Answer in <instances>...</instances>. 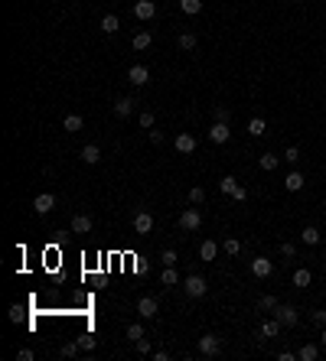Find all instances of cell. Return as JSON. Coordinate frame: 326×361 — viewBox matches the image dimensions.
Here are the masks:
<instances>
[{"label": "cell", "instance_id": "6da1fadb", "mask_svg": "<svg viewBox=\"0 0 326 361\" xmlns=\"http://www.w3.org/2000/svg\"><path fill=\"white\" fill-rule=\"evenodd\" d=\"M274 319H277L280 325H284V329H294V325L300 322V312H297V306H290V303H277Z\"/></svg>", "mask_w": 326, "mask_h": 361}, {"label": "cell", "instance_id": "7a4b0ae2", "mask_svg": "<svg viewBox=\"0 0 326 361\" xmlns=\"http://www.w3.org/2000/svg\"><path fill=\"white\" fill-rule=\"evenodd\" d=\"M183 290H186V296H192V299H202V296H206V280H202V277H196V274H189L186 280H183Z\"/></svg>", "mask_w": 326, "mask_h": 361}, {"label": "cell", "instance_id": "3957f363", "mask_svg": "<svg viewBox=\"0 0 326 361\" xmlns=\"http://www.w3.org/2000/svg\"><path fill=\"white\" fill-rule=\"evenodd\" d=\"M219 351H222V342H219V335H202V339H199V355H202V358H215Z\"/></svg>", "mask_w": 326, "mask_h": 361}, {"label": "cell", "instance_id": "277c9868", "mask_svg": "<svg viewBox=\"0 0 326 361\" xmlns=\"http://www.w3.org/2000/svg\"><path fill=\"white\" fill-rule=\"evenodd\" d=\"M180 228L183 231H196V228H202V212L199 208H186V212L180 215Z\"/></svg>", "mask_w": 326, "mask_h": 361}, {"label": "cell", "instance_id": "5b68a950", "mask_svg": "<svg viewBox=\"0 0 326 361\" xmlns=\"http://www.w3.org/2000/svg\"><path fill=\"white\" fill-rule=\"evenodd\" d=\"M52 208H56V196H52V192H42V196L33 199V212L36 215H49Z\"/></svg>", "mask_w": 326, "mask_h": 361}, {"label": "cell", "instance_id": "8992f818", "mask_svg": "<svg viewBox=\"0 0 326 361\" xmlns=\"http://www.w3.org/2000/svg\"><path fill=\"white\" fill-rule=\"evenodd\" d=\"M127 82L131 85H147V82H150V68H147V65H131L127 68Z\"/></svg>", "mask_w": 326, "mask_h": 361}, {"label": "cell", "instance_id": "52a82bcc", "mask_svg": "<svg viewBox=\"0 0 326 361\" xmlns=\"http://www.w3.org/2000/svg\"><path fill=\"white\" fill-rule=\"evenodd\" d=\"M157 309H160V306H157L154 296H140V299H137V316H144V319H154Z\"/></svg>", "mask_w": 326, "mask_h": 361}, {"label": "cell", "instance_id": "ba28073f", "mask_svg": "<svg viewBox=\"0 0 326 361\" xmlns=\"http://www.w3.org/2000/svg\"><path fill=\"white\" fill-rule=\"evenodd\" d=\"M134 16H137V20H154V16H157V4H154V0H137V4H134Z\"/></svg>", "mask_w": 326, "mask_h": 361}, {"label": "cell", "instance_id": "9c48e42d", "mask_svg": "<svg viewBox=\"0 0 326 361\" xmlns=\"http://www.w3.org/2000/svg\"><path fill=\"white\" fill-rule=\"evenodd\" d=\"M228 137H232L228 124H225V121H215L212 130H209V140H212V143H228Z\"/></svg>", "mask_w": 326, "mask_h": 361}, {"label": "cell", "instance_id": "30bf717a", "mask_svg": "<svg viewBox=\"0 0 326 361\" xmlns=\"http://www.w3.org/2000/svg\"><path fill=\"white\" fill-rule=\"evenodd\" d=\"M134 231L137 234H150L154 231V215L150 212H137L134 215Z\"/></svg>", "mask_w": 326, "mask_h": 361}, {"label": "cell", "instance_id": "8fae6325", "mask_svg": "<svg viewBox=\"0 0 326 361\" xmlns=\"http://www.w3.org/2000/svg\"><path fill=\"white\" fill-rule=\"evenodd\" d=\"M271 270H274V263H271L268 257H254V260H251V274L258 277V280H264V277H271Z\"/></svg>", "mask_w": 326, "mask_h": 361}, {"label": "cell", "instance_id": "7c38bea8", "mask_svg": "<svg viewBox=\"0 0 326 361\" xmlns=\"http://www.w3.org/2000/svg\"><path fill=\"white\" fill-rule=\"evenodd\" d=\"M192 150H196V137H192V134H176V153L189 156Z\"/></svg>", "mask_w": 326, "mask_h": 361}, {"label": "cell", "instance_id": "4fadbf2b", "mask_svg": "<svg viewBox=\"0 0 326 361\" xmlns=\"http://www.w3.org/2000/svg\"><path fill=\"white\" fill-rule=\"evenodd\" d=\"M82 163L98 166V163H101V150L95 147V143H85V147H82Z\"/></svg>", "mask_w": 326, "mask_h": 361}, {"label": "cell", "instance_id": "5bb4252c", "mask_svg": "<svg viewBox=\"0 0 326 361\" xmlns=\"http://www.w3.org/2000/svg\"><path fill=\"white\" fill-rule=\"evenodd\" d=\"M303 182H307V179H303V173L290 170V173H287V179H284V189H287V192H300V189H303Z\"/></svg>", "mask_w": 326, "mask_h": 361}, {"label": "cell", "instance_id": "9a60e30c", "mask_svg": "<svg viewBox=\"0 0 326 361\" xmlns=\"http://www.w3.org/2000/svg\"><path fill=\"white\" fill-rule=\"evenodd\" d=\"M134 98H131V94H124V98H118V101H114V114H118V117H127V114L131 111H134Z\"/></svg>", "mask_w": 326, "mask_h": 361}, {"label": "cell", "instance_id": "2e32d148", "mask_svg": "<svg viewBox=\"0 0 326 361\" xmlns=\"http://www.w3.org/2000/svg\"><path fill=\"white\" fill-rule=\"evenodd\" d=\"M277 332H280V322H277V319H268V322H261L258 335H261V339H274Z\"/></svg>", "mask_w": 326, "mask_h": 361}, {"label": "cell", "instance_id": "e0dca14e", "mask_svg": "<svg viewBox=\"0 0 326 361\" xmlns=\"http://www.w3.org/2000/svg\"><path fill=\"white\" fill-rule=\"evenodd\" d=\"M98 26H101V33H118V30H121V20H118L114 13H104Z\"/></svg>", "mask_w": 326, "mask_h": 361}, {"label": "cell", "instance_id": "ac0fdd59", "mask_svg": "<svg viewBox=\"0 0 326 361\" xmlns=\"http://www.w3.org/2000/svg\"><path fill=\"white\" fill-rule=\"evenodd\" d=\"M72 231L75 234H88V231H92V218H88V215H75L72 218Z\"/></svg>", "mask_w": 326, "mask_h": 361}, {"label": "cell", "instance_id": "d6986e66", "mask_svg": "<svg viewBox=\"0 0 326 361\" xmlns=\"http://www.w3.org/2000/svg\"><path fill=\"white\" fill-rule=\"evenodd\" d=\"M62 127L69 130V134H78V130L85 127V121H82V114H69V117L62 121Z\"/></svg>", "mask_w": 326, "mask_h": 361}, {"label": "cell", "instance_id": "ffe728a7", "mask_svg": "<svg viewBox=\"0 0 326 361\" xmlns=\"http://www.w3.org/2000/svg\"><path fill=\"white\" fill-rule=\"evenodd\" d=\"M215 254H219V244L215 241H202L199 244V257L202 260H215Z\"/></svg>", "mask_w": 326, "mask_h": 361}, {"label": "cell", "instance_id": "44dd1931", "mask_svg": "<svg viewBox=\"0 0 326 361\" xmlns=\"http://www.w3.org/2000/svg\"><path fill=\"white\" fill-rule=\"evenodd\" d=\"M150 42H154V33H137V36H134V49L137 52H144V49H150Z\"/></svg>", "mask_w": 326, "mask_h": 361}, {"label": "cell", "instance_id": "7402d4cb", "mask_svg": "<svg viewBox=\"0 0 326 361\" xmlns=\"http://www.w3.org/2000/svg\"><path fill=\"white\" fill-rule=\"evenodd\" d=\"M300 241H303V244H310V248H313V244H320V231H316L313 225H307L303 231H300Z\"/></svg>", "mask_w": 326, "mask_h": 361}, {"label": "cell", "instance_id": "603a6c76", "mask_svg": "<svg viewBox=\"0 0 326 361\" xmlns=\"http://www.w3.org/2000/svg\"><path fill=\"white\" fill-rule=\"evenodd\" d=\"M297 358H300V361H316V358H320V348L307 342V345H303L300 351H297Z\"/></svg>", "mask_w": 326, "mask_h": 361}, {"label": "cell", "instance_id": "cb8c5ba5", "mask_svg": "<svg viewBox=\"0 0 326 361\" xmlns=\"http://www.w3.org/2000/svg\"><path fill=\"white\" fill-rule=\"evenodd\" d=\"M264 130H268L264 117H251V121H248V134H251V137H264Z\"/></svg>", "mask_w": 326, "mask_h": 361}, {"label": "cell", "instance_id": "d4e9b609", "mask_svg": "<svg viewBox=\"0 0 326 361\" xmlns=\"http://www.w3.org/2000/svg\"><path fill=\"white\" fill-rule=\"evenodd\" d=\"M277 163H280V160H277V153H261V160H258V166H261V170H268V173H271V170H277Z\"/></svg>", "mask_w": 326, "mask_h": 361}, {"label": "cell", "instance_id": "484cf974", "mask_svg": "<svg viewBox=\"0 0 326 361\" xmlns=\"http://www.w3.org/2000/svg\"><path fill=\"white\" fill-rule=\"evenodd\" d=\"M258 309H261V312H274V309H277V296H271V293L261 296V299H258Z\"/></svg>", "mask_w": 326, "mask_h": 361}, {"label": "cell", "instance_id": "4316f807", "mask_svg": "<svg viewBox=\"0 0 326 361\" xmlns=\"http://www.w3.org/2000/svg\"><path fill=\"white\" fill-rule=\"evenodd\" d=\"M180 7H183V13H189V16L202 13V0H180Z\"/></svg>", "mask_w": 326, "mask_h": 361}, {"label": "cell", "instance_id": "83f0119b", "mask_svg": "<svg viewBox=\"0 0 326 361\" xmlns=\"http://www.w3.org/2000/svg\"><path fill=\"white\" fill-rule=\"evenodd\" d=\"M219 189H222L225 196H235V189H238V179H235V176H225V179L219 182Z\"/></svg>", "mask_w": 326, "mask_h": 361}, {"label": "cell", "instance_id": "f1b7e54d", "mask_svg": "<svg viewBox=\"0 0 326 361\" xmlns=\"http://www.w3.org/2000/svg\"><path fill=\"white\" fill-rule=\"evenodd\" d=\"M160 280H163V286H176V283H180V277H176V267H163Z\"/></svg>", "mask_w": 326, "mask_h": 361}, {"label": "cell", "instance_id": "f546056e", "mask_svg": "<svg viewBox=\"0 0 326 361\" xmlns=\"http://www.w3.org/2000/svg\"><path fill=\"white\" fill-rule=\"evenodd\" d=\"M222 251L228 254V257H235V254H238V251H242V244H238V241H235V237H225V241H222Z\"/></svg>", "mask_w": 326, "mask_h": 361}, {"label": "cell", "instance_id": "4dcf8cb0", "mask_svg": "<svg viewBox=\"0 0 326 361\" xmlns=\"http://www.w3.org/2000/svg\"><path fill=\"white\" fill-rule=\"evenodd\" d=\"M180 49H196V33H183V36H180Z\"/></svg>", "mask_w": 326, "mask_h": 361}, {"label": "cell", "instance_id": "1f68e13d", "mask_svg": "<svg viewBox=\"0 0 326 361\" xmlns=\"http://www.w3.org/2000/svg\"><path fill=\"white\" fill-rule=\"evenodd\" d=\"M310 270H297V274H294V286H310Z\"/></svg>", "mask_w": 326, "mask_h": 361}, {"label": "cell", "instance_id": "d6a6232c", "mask_svg": "<svg viewBox=\"0 0 326 361\" xmlns=\"http://www.w3.org/2000/svg\"><path fill=\"white\" fill-rule=\"evenodd\" d=\"M127 339H131V342H140V339H144V329H140L137 322H134V325H127Z\"/></svg>", "mask_w": 326, "mask_h": 361}, {"label": "cell", "instance_id": "836d02e7", "mask_svg": "<svg viewBox=\"0 0 326 361\" xmlns=\"http://www.w3.org/2000/svg\"><path fill=\"white\" fill-rule=\"evenodd\" d=\"M160 263H163V267H176V251H163L160 254Z\"/></svg>", "mask_w": 326, "mask_h": 361}, {"label": "cell", "instance_id": "e575fe53", "mask_svg": "<svg viewBox=\"0 0 326 361\" xmlns=\"http://www.w3.org/2000/svg\"><path fill=\"white\" fill-rule=\"evenodd\" d=\"M157 124V117H154V111H144V114H140V127H147V130H150Z\"/></svg>", "mask_w": 326, "mask_h": 361}, {"label": "cell", "instance_id": "d590c367", "mask_svg": "<svg viewBox=\"0 0 326 361\" xmlns=\"http://www.w3.org/2000/svg\"><path fill=\"white\" fill-rule=\"evenodd\" d=\"M202 199H206V189H202V186H192V189H189V202H202Z\"/></svg>", "mask_w": 326, "mask_h": 361}, {"label": "cell", "instance_id": "8d00e7d4", "mask_svg": "<svg viewBox=\"0 0 326 361\" xmlns=\"http://www.w3.org/2000/svg\"><path fill=\"white\" fill-rule=\"evenodd\" d=\"M284 160H287V163H297V160H300V150H297V147H287V150H284Z\"/></svg>", "mask_w": 326, "mask_h": 361}, {"label": "cell", "instance_id": "74e56055", "mask_svg": "<svg viewBox=\"0 0 326 361\" xmlns=\"http://www.w3.org/2000/svg\"><path fill=\"white\" fill-rule=\"evenodd\" d=\"M78 348H82V345H78V342H66V345H62V355H66V358H72Z\"/></svg>", "mask_w": 326, "mask_h": 361}, {"label": "cell", "instance_id": "f35d334b", "mask_svg": "<svg viewBox=\"0 0 326 361\" xmlns=\"http://www.w3.org/2000/svg\"><path fill=\"white\" fill-rule=\"evenodd\" d=\"M212 114H215V121H225V124H228V108H222V104H215V108H212Z\"/></svg>", "mask_w": 326, "mask_h": 361}, {"label": "cell", "instance_id": "ab89813d", "mask_svg": "<svg viewBox=\"0 0 326 361\" xmlns=\"http://www.w3.org/2000/svg\"><path fill=\"white\" fill-rule=\"evenodd\" d=\"M7 319H10V322H20V319H23V309H20V306H10V312H7Z\"/></svg>", "mask_w": 326, "mask_h": 361}, {"label": "cell", "instance_id": "60d3db41", "mask_svg": "<svg viewBox=\"0 0 326 361\" xmlns=\"http://www.w3.org/2000/svg\"><path fill=\"white\" fill-rule=\"evenodd\" d=\"M280 254H284V257L290 260V257H294V254H297V248H294V244H290V241H284V244H280Z\"/></svg>", "mask_w": 326, "mask_h": 361}, {"label": "cell", "instance_id": "b9f144b4", "mask_svg": "<svg viewBox=\"0 0 326 361\" xmlns=\"http://www.w3.org/2000/svg\"><path fill=\"white\" fill-rule=\"evenodd\" d=\"M134 345H137V351H140V355H150V342H147V339H140V342H134Z\"/></svg>", "mask_w": 326, "mask_h": 361}, {"label": "cell", "instance_id": "7bdbcfd3", "mask_svg": "<svg viewBox=\"0 0 326 361\" xmlns=\"http://www.w3.org/2000/svg\"><path fill=\"white\" fill-rule=\"evenodd\" d=\"M78 345H82L85 351H92V348H95V339H92V335H85V339H78Z\"/></svg>", "mask_w": 326, "mask_h": 361}, {"label": "cell", "instance_id": "ee69618b", "mask_svg": "<svg viewBox=\"0 0 326 361\" xmlns=\"http://www.w3.org/2000/svg\"><path fill=\"white\" fill-rule=\"evenodd\" d=\"M313 322H316V325H326V309H316V312H313Z\"/></svg>", "mask_w": 326, "mask_h": 361}, {"label": "cell", "instance_id": "f6af8a7d", "mask_svg": "<svg viewBox=\"0 0 326 361\" xmlns=\"http://www.w3.org/2000/svg\"><path fill=\"white\" fill-rule=\"evenodd\" d=\"M16 358H20V361H33V358H36V355H33L30 348H20V355H16Z\"/></svg>", "mask_w": 326, "mask_h": 361}, {"label": "cell", "instance_id": "bcb514c9", "mask_svg": "<svg viewBox=\"0 0 326 361\" xmlns=\"http://www.w3.org/2000/svg\"><path fill=\"white\" fill-rule=\"evenodd\" d=\"M150 143H163V134H160V130H154V127H150Z\"/></svg>", "mask_w": 326, "mask_h": 361}, {"label": "cell", "instance_id": "7dc6e473", "mask_svg": "<svg viewBox=\"0 0 326 361\" xmlns=\"http://www.w3.org/2000/svg\"><path fill=\"white\" fill-rule=\"evenodd\" d=\"M280 361H297V351H280Z\"/></svg>", "mask_w": 326, "mask_h": 361}, {"label": "cell", "instance_id": "c3c4849f", "mask_svg": "<svg viewBox=\"0 0 326 361\" xmlns=\"http://www.w3.org/2000/svg\"><path fill=\"white\" fill-rule=\"evenodd\" d=\"M320 342H323V345H326V325H323V335H320Z\"/></svg>", "mask_w": 326, "mask_h": 361}]
</instances>
